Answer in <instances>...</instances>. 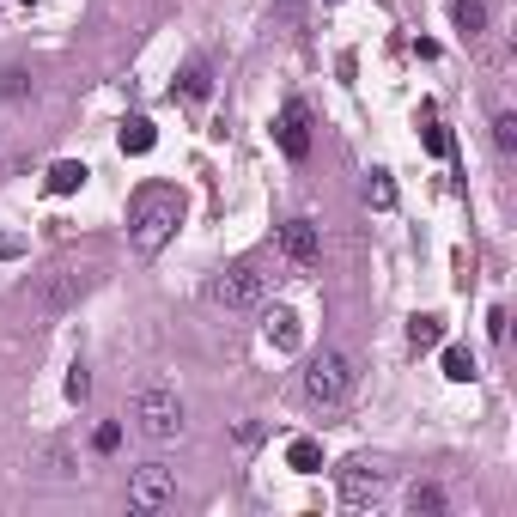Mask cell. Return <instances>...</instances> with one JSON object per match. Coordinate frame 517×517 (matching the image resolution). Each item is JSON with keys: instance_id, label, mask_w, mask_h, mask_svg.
I'll list each match as a JSON object with an SVG mask.
<instances>
[{"instance_id": "obj_1", "label": "cell", "mask_w": 517, "mask_h": 517, "mask_svg": "<svg viewBox=\"0 0 517 517\" xmlns=\"http://www.w3.org/2000/svg\"><path fill=\"white\" fill-rule=\"evenodd\" d=\"M183 226V189L177 183H140L128 201V244L134 256H159Z\"/></svg>"}, {"instance_id": "obj_2", "label": "cell", "mask_w": 517, "mask_h": 517, "mask_svg": "<svg viewBox=\"0 0 517 517\" xmlns=\"http://www.w3.org/2000/svg\"><path fill=\"white\" fill-rule=\"evenodd\" d=\"M134 426L153 438V445L183 438V396H177L171 384H140V390H134Z\"/></svg>"}, {"instance_id": "obj_3", "label": "cell", "mask_w": 517, "mask_h": 517, "mask_svg": "<svg viewBox=\"0 0 517 517\" xmlns=\"http://www.w3.org/2000/svg\"><path fill=\"white\" fill-rule=\"evenodd\" d=\"M92 286H98V268H73V262H55V268L37 280L31 305H37V317H61V311H73V305H80Z\"/></svg>"}, {"instance_id": "obj_4", "label": "cell", "mask_w": 517, "mask_h": 517, "mask_svg": "<svg viewBox=\"0 0 517 517\" xmlns=\"http://www.w3.org/2000/svg\"><path fill=\"white\" fill-rule=\"evenodd\" d=\"M353 359L347 353H335V347H323L317 359H311V372H305V396L317 402V408H341L347 396H353Z\"/></svg>"}, {"instance_id": "obj_5", "label": "cell", "mask_w": 517, "mask_h": 517, "mask_svg": "<svg viewBox=\"0 0 517 517\" xmlns=\"http://www.w3.org/2000/svg\"><path fill=\"white\" fill-rule=\"evenodd\" d=\"M335 493H341L347 511H378V499L390 493V475H384L378 463H365V457H347V463L335 469Z\"/></svg>"}, {"instance_id": "obj_6", "label": "cell", "mask_w": 517, "mask_h": 517, "mask_svg": "<svg viewBox=\"0 0 517 517\" xmlns=\"http://www.w3.org/2000/svg\"><path fill=\"white\" fill-rule=\"evenodd\" d=\"M213 305H226V311H256L262 299H268V274L256 268V262H238V268H226L213 286Z\"/></svg>"}, {"instance_id": "obj_7", "label": "cell", "mask_w": 517, "mask_h": 517, "mask_svg": "<svg viewBox=\"0 0 517 517\" xmlns=\"http://www.w3.org/2000/svg\"><path fill=\"white\" fill-rule=\"evenodd\" d=\"M177 499V475L165 469V463H140L134 475H128V505L140 511V517H153V511H165Z\"/></svg>"}, {"instance_id": "obj_8", "label": "cell", "mask_w": 517, "mask_h": 517, "mask_svg": "<svg viewBox=\"0 0 517 517\" xmlns=\"http://www.w3.org/2000/svg\"><path fill=\"white\" fill-rule=\"evenodd\" d=\"M274 140H280V153H286V159H311V110H305L299 98H286V104H280Z\"/></svg>"}, {"instance_id": "obj_9", "label": "cell", "mask_w": 517, "mask_h": 517, "mask_svg": "<svg viewBox=\"0 0 517 517\" xmlns=\"http://www.w3.org/2000/svg\"><path fill=\"white\" fill-rule=\"evenodd\" d=\"M280 250L299 262V268H311L317 256H323V238H317V226L311 219H292V226H280Z\"/></svg>"}, {"instance_id": "obj_10", "label": "cell", "mask_w": 517, "mask_h": 517, "mask_svg": "<svg viewBox=\"0 0 517 517\" xmlns=\"http://www.w3.org/2000/svg\"><path fill=\"white\" fill-rule=\"evenodd\" d=\"M262 335H268V347L274 353H299V311H286V305H274L268 317H262Z\"/></svg>"}, {"instance_id": "obj_11", "label": "cell", "mask_w": 517, "mask_h": 517, "mask_svg": "<svg viewBox=\"0 0 517 517\" xmlns=\"http://www.w3.org/2000/svg\"><path fill=\"white\" fill-rule=\"evenodd\" d=\"M451 25L463 43H481L487 37V0H451Z\"/></svg>"}, {"instance_id": "obj_12", "label": "cell", "mask_w": 517, "mask_h": 517, "mask_svg": "<svg viewBox=\"0 0 517 517\" xmlns=\"http://www.w3.org/2000/svg\"><path fill=\"white\" fill-rule=\"evenodd\" d=\"M116 140H122L128 159H140V153H153V146H159V128L146 122V116H122V134H116Z\"/></svg>"}, {"instance_id": "obj_13", "label": "cell", "mask_w": 517, "mask_h": 517, "mask_svg": "<svg viewBox=\"0 0 517 517\" xmlns=\"http://www.w3.org/2000/svg\"><path fill=\"white\" fill-rule=\"evenodd\" d=\"M86 177H92V171H86L80 159H55L43 183H49V195H73V189H86Z\"/></svg>"}, {"instance_id": "obj_14", "label": "cell", "mask_w": 517, "mask_h": 517, "mask_svg": "<svg viewBox=\"0 0 517 517\" xmlns=\"http://www.w3.org/2000/svg\"><path fill=\"white\" fill-rule=\"evenodd\" d=\"M207 92H213V67H207V61H189V67H183V80H177V98L207 104Z\"/></svg>"}, {"instance_id": "obj_15", "label": "cell", "mask_w": 517, "mask_h": 517, "mask_svg": "<svg viewBox=\"0 0 517 517\" xmlns=\"http://www.w3.org/2000/svg\"><path fill=\"white\" fill-rule=\"evenodd\" d=\"M286 469L317 475L323 469V445H317V438H292V445H286Z\"/></svg>"}, {"instance_id": "obj_16", "label": "cell", "mask_w": 517, "mask_h": 517, "mask_svg": "<svg viewBox=\"0 0 517 517\" xmlns=\"http://www.w3.org/2000/svg\"><path fill=\"white\" fill-rule=\"evenodd\" d=\"M420 140H426V153H432V159H445V153H451V134H445V122H438L432 104L420 110Z\"/></svg>"}, {"instance_id": "obj_17", "label": "cell", "mask_w": 517, "mask_h": 517, "mask_svg": "<svg viewBox=\"0 0 517 517\" xmlns=\"http://www.w3.org/2000/svg\"><path fill=\"white\" fill-rule=\"evenodd\" d=\"M438 341H445V317H432V311H426V317L408 323V347H414V353H426V347H438Z\"/></svg>"}, {"instance_id": "obj_18", "label": "cell", "mask_w": 517, "mask_h": 517, "mask_svg": "<svg viewBox=\"0 0 517 517\" xmlns=\"http://www.w3.org/2000/svg\"><path fill=\"white\" fill-rule=\"evenodd\" d=\"M408 511H414V517H445V493H438L432 481H414V487H408Z\"/></svg>"}, {"instance_id": "obj_19", "label": "cell", "mask_w": 517, "mask_h": 517, "mask_svg": "<svg viewBox=\"0 0 517 517\" xmlns=\"http://www.w3.org/2000/svg\"><path fill=\"white\" fill-rule=\"evenodd\" d=\"M445 378L451 384H469L475 378V353L469 347H445Z\"/></svg>"}, {"instance_id": "obj_20", "label": "cell", "mask_w": 517, "mask_h": 517, "mask_svg": "<svg viewBox=\"0 0 517 517\" xmlns=\"http://www.w3.org/2000/svg\"><path fill=\"white\" fill-rule=\"evenodd\" d=\"M0 98H7V104H25V98H31V73H25V67H7V73H0Z\"/></svg>"}, {"instance_id": "obj_21", "label": "cell", "mask_w": 517, "mask_h": 517, "mask_svg": "<svg viewBox=\"0 0 517 517\" xmlns=\"http://www.w3.org/2000/svg\"><path fill=\"white\" fill-rule=\"evenodd\" d=\"M493 146H499V159H511V153H517V116H511V110H499V116H493Z\"/></svg>"}, {"instance_id": "obj_22", "label": "cell", "mask_w": 517, "mask_h": 517, "mask_svg": "<svg viewBox=\"0 0 517 517\" xmlns=\"http://www.w3.org/2000/svg\"><path fill=\"white\" fill-rule=\"evenodd\" d=\"M365 201H372V207H396V183H390V171H372V177H365Z\"/></svg>"}, {"instance_id": "obj_23", "label": "cell", "mask_w": 517, "mask_h": 517, "mask_svg": "<svg viewBox=\"0 0 517 517\" xmlns=\"http://www.w3.org/2000/svg\"><path fill=\"white\" fill-rule=\"evenodd\" d=\"M86 396H92V372L73 359V372H67V402H86Z\"/></svg>"}, {"instance_id": "obj_24", "label": "cell", "mask_w": 517, "mask_h": 517, "mask_svg": "<svg viewBox=\"0 0 517 517\" xmlns=\"http://www.w3.org/2000/svg\"><path fill=\"white\" fill-rule=\"evenodd\" d=\"M92 445H98V451H104V457H110V451H116V445H122V426H116V420H104V426H98V432H92Z\"/></svg>"}, {"instance_id": "obj_25", "label": "cell", "mask_w": 517, "mask_h": 517, "mask_svg": "<svg viewBox=\"0 0 517 517\" xmlns=\"http://www.w3.org/2000/svg\"><path fill=\"white\" fill-rule=\"evenodd\" d=\"M487 329H493V341H499V347L511 341V317H505V311H487Z\"/></svg>"}, {"instance_id": "obj_26", "label": "cell", "mask_w": 517, "mask_h": 517, "mask_svg": "<svg viewBox=\"0 0 517 517\" xmlns=\"http://www.w3.org/2000/svg\"><path fill=\"white\" fill-rule=\"evenodd\" d=\"M13 256H25V238H13V232H0V262H13Z\"/></svg>"}, {"instance_id": "obj_27", "label": "cell", "mask_w": 517, "mask_h": 517, "mask_svg": "<svg viewBox=\"0 0 517 517\" xmlns=\"http://www.w3.org/2000/svg\"><path fill=\"white\" fill-rule=\"evenodd\" d=\"M329 7H335V0H329Z\"/></svg>"}]
</instances>
